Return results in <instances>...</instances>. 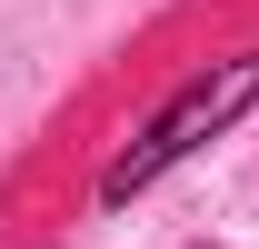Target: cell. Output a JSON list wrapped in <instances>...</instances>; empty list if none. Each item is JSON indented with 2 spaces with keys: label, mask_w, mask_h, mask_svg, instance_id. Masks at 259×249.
Here are the masks:
<instances>
[{
  "label": "cell",
  "mask_w": 259,
  "mask_h": 249,
  "mask_svg": "<svg viewBox=\"0 0 259 249\" xmlns=\"http://www.w3.org/2000/svg\"><path fill=\"white\" fill-rule=\"evenodd\" d=\"M249 90H259V60H229L220 80H199V90H180V110H169V120L150 130V140H140V150H130L120 170H110V199H120V189H140L150 170H160V159H180V150H190V130H199V120H229V110H239Z\"/></svg>",
  "instance_id": "6da1fadb"
}]
</instances>
